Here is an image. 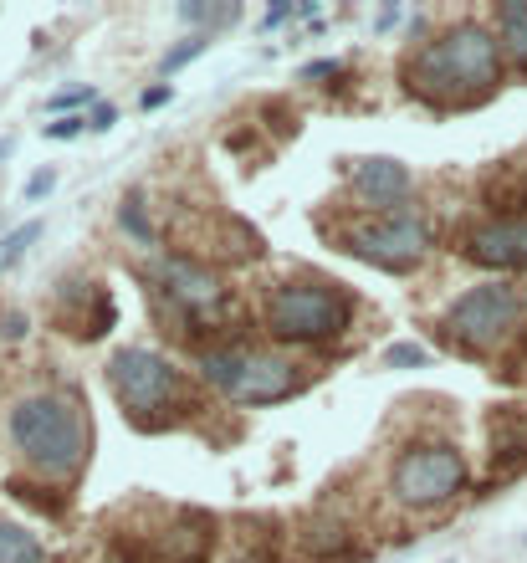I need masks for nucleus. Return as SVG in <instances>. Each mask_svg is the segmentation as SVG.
I'll list each match as a JSON object with an SVG mask.
<instances>
[{
    "label": "nucleus",
    "mask_w": 527,
    "mask_h": 563,
    "mask_svg": "<svg viewBox=\"0 0 527 563\" xmlns=\"http://www.w3.org/2000/svg\"><path fill=\"white\" fill-rule=\"evenodd\" d=\"M210 41H215V36H205V31H190V36H180V41H174V47L159 57V77L169 82V77L180 72V67H190L195 57H205V52H210Z\"/></svg>",
    "instance_id": "17"
},
{
    "label": "nucleus",
    "mask_w": 527,
    "mask_h": 563,
    "mask_svg": "<svg viewBox=\"0 0 527 563\" xmlns=\"http://www.w3.org/2000/svg\"><path fill=\"white\" fill-rule=\"evenodd\" d=\"M241 359H246V349H205L200 354V379L210 389H226V395H231V384L241 374Z\"/></svg>",
    "instance_id": "16"
},
{
    "label": "nucleus",
    "mask_w": 527,
    "mask_h": 563,
    "mask_svg": "<svg viewBox=\"0 0 527 563\" xmlns=\"http://www.w3.org/2000/svg\"><path fill=\"white\" fill-rule=\"evenodd\" d=\"M0 333H6L11 343H16V338H26V313H6V318H0Z\"/></svg>",
    "instance_id": "28"
},
{
    "label": "nucleus",
    "mask_w": 527,
    "mask_h": 563,
    "mask_svg": "<svg viewBox=\"0 0 527 563\" xmlns=\"http://www.w3.org/2000/svg\"><path fill=\"white\" fill-rule=\"evenodd\" d=\"M522 323V297L507 282H481L471 292H461L451 308L441 313V333L451 349L461 354H492L517 333Z\"/></svg>",
    "instance_id": "5"
},
{
    "label": "nucleus",
    "mask_w": 527,
    "mask_h": 563,
    "mask_svg": "<svg viewBox=\"0 0 527 563\" xmlns=\"http://www.w3.org/2000/svg\"><path fill=\"white\" fill-rule=\"evenodd\" d=\"M11 441L16 451L26 456V466L47 482H67V476L82 471L87 461V420H82V405L72 395H26L16 410H11Z\"/></svg>",
    "instance_id": "2"
},
{
    "label": "nucleus",
    "mask_w": 527,
    "mask_h": 563,
    "mask_svg": "<svg viewBox=\"0 0 527 563\" xmlns=\"http://www.w3.org/2000/svg\"><path fill=\"white\" fill-rule=\"evenodd\" d=\"M471 267L487 272H527V215L517 221H481L456 246Z\"/></svg>",
    "instance_id": "9"
},
{
    "label": "nucleus",
    "mask_w": 527,
    "mask_h": 563,
    "mask_svg": "<svg viewBox=\"0 0 527 563\" xmlns=\"http://www.w3.org/2000/svg\"><path fill=\"white\" fill-rule=\"evenodd\" d=\"M180 21L195 26V31H205V36H215V31H226V26L241 21V6H236V0H185Z\"/></svg>",
    "instance_id": "14"
},
{
    "label": "nucleus",
    "mask_w": 527,
    "mask_h": 563,
    "mask_svg": "<svg viewBox=\"0 0 527 563\" xmlns=\"http://www.w3.org/2000/svg\"><path fill=\"white\" fill-rule=\"evenodd\" d=\"M338 72H343V62H338V57H323V62H307L297 77H302V82H323V77H338Z\"/></svg>",
    "instance_id": "25"
},
{
    "label": "nucleus",
    "mask_w": 527,
    "mask_h": 563,
    "mask_svg": "<svg viewBox=\"0 0 527 563\" xmlns=\"http://www.w3.org/2000/svg\"><path fill=\"white\" fill-rule=\"evenodd\" d=\"M11 149H16V139H0V164L11 159Z\"/></svg>",
    "instance_id": "31"
},
{
    "label": "nucleus",
    "mask_w": 527,
    "mask_h": 563,
    "mask_svg": "<svg viewBox=\"0 0 527 563\" xmlns=\"http://www.w3.org/2000/svg\"><path fill=\"white\" fill-rule=\"evenodd\" d=\"M354 323V297L323 277H292L267 292V328L282 343H328Z\"/></svg>",
    "instance_id": "3"
},
{
    "label": "nucleus",
    "mask_w": 527,
    "mask_h": 563,
    "mask_svg": "<svg viewBox=\"0 0 527 563\" xmlns=\"http://www.w3.org/2000/svg\"><path fill=\"white\" fill-rule=\"evenodd\" d=\"M6 492H11L16 502L36 507V512H47V517H62V512H67V502H62L52 487H31V482H21V476H6Z\"/></svg>",
    "instance_id": "18"
},
{
    "label": "nucleus",
    "mask_w": 527,
    "mask_h": 563,
    "mask_svg": "<svg viewBox=\"0 0 527 563\" xmlns=\"http://www.w3.org/2000/svg\"><path fill=\"white\" fill-rule=\"evenodd\" d=\"M497 41L502 57H512L527 72V0H502L497 6Z\"/></svg>",
    "instance_id": "13"
},
{
    "label": "nucleus",
    "mask_w": 527,
    "mask_h": 563,
    "mask_svg": "<svg viewBox=\"0 0 527 563\" xmlns=\"http://www.w3.org/2000/svg\"><path fill=\"white\" fill-rule=\"evenodd\" d=\"M410 169L389 154H369V159H348V195L369 210H384L394 215L405 200H410Z\"/></svg>",
    "instance_id": "10"
},
{
    "label": "nucleus",
    "mask_w": 527,
    "mask_h": 563,
    "mask_svg": "<svg viewBox=\"0 0 527 563\" xmlns=\"http://www.w3.org/2000/svg\"><path fill=\"white\" fill-rule=\"evenodd\" d=\"M471 482V466L456 446L430 441V446H410L400 451V461L389 466V492L405 507H446L451 497H461Z\"/></svg>",
    "instance_id": "6"
},
{
    "label": "nucleus",
    "mask_w": 527,
    "mask_h": 563,
    "mask_svg": "<svg viewBox=\"0 0 527 563\" xmlns=\"http://www.w3.org/2000/svg\"><path fill=\"white\" fill-rule=\"evenodd\" d=\"M52 185H57V169H36V175L26 180V205L47 200V195H52Z\"/></svg>",
    "instance_id": "23"
},
{
    "label": "nucleus",
    "mask_w": 527,
    "mask_h": 563,
    "mask_svg": "<svg viewBox=\"0 0 527 563\" xmlns=\"http://www.w3.org/2000/svg\"><path fill=\"white\" fill-rule=\"evenodd\" d=\"M425 364H430V349H425V343H415V338L389 343L384 359H379V369H425Z\"/></svg>",
    "instance_id": "21"
},
{
    "label": "nucleus",
    "mask_w": 527,
    "mask_h": 563,
    "mask_svg": "<svg viewBox=\"0 0 527 563\" xmlns=\"http://www.w3.org/2000/svg\"><path fill=\"white\" fill-rule=\"evenodd\" d=\"M481 200H487L492 221H517L527 215V149L522 154H507L487 169V180H481Z\"/></svg>",
    "instance_id": "12"
},
{
    "label": "nucleus",
    "mask_w": 527,
    "mask_h": 563,
    "mask_svg": "<svg viewBox=\"0 0 527 563\" xmlns=\"http://www.w3.org/2000/svg\"><path fill=\"white\" fill-rule=\"evenodd\" d=\"M113 123H118V108H113V103H93V113H87V128H93V134H108Z\"/></svg>",
    "instance_id": "26"
},
{
    "label": "nucleus",
    "mask_w": 527,
    "mask_h": 563,
    "mask_svg": "<svg viewBox=\"0 0 527 563\" xmlns=\"http://www.w3.org/2000/svg\"><path fill=\"white\" fill-rule=\"evenodd\" d=\"M302 384H307V379L297 374L292 359H282V354H256V349H251V354L241 359L236 384H231V400H236V405H277V400H292Z\"/></svg>",
    "instance_id": "11"
},
{
    "label": "nucleus",
    "mask_w": 527,
    "mask_h": 563,
    "mask_svg": "<svg viewBox=\"0 0 527 563\" xmlns=\"http://www.w3.org/2000/svg\"><path fill=\"white\" fill-rule=\"evenodd\" d=\"M169 98H174V88H169V82H159V88H149V93H144L139 103H144V108H164Z\"/></svg>",
    "instance_id": "29"
},
{
    "label": "nucleus",
    "mask_w": 527,
    "mask_h": 563,
    "mask_svg": "<svg viewBox=\"0 0 527 563\" xmlns=\"http://www.w3.org/2000/svg\"><path fill=\"white\" fill-rule=\"evenodd\" d=\"M108 384H113V400L123 405V415L134 420L139 430H164L169 425V410L180 405L185 395V379L159 349H118L113 364H108Z\"/></svg>",
    "instance_id": "4"
},
{
    "label": "nucleus",
    "mask_w": 527,
    "mask_h": 563,
    "mask_svg": "<svg viewBox=\"0 0 527 563\" xmlns=\"http://www.w3.org/2000/svg\"><path fill=\"white\" fill-rule=\"evenodd\" d=\"M0 563H47V548H41L36 533H26L21 523L0 517Z\"/></svg>",
    "instance_id": "15"
},
{
    "label": "nucleus",
    "mask_w": 527,
    "mask_h": 563,
    "mask_svg": "<svg viewBox=\"0 0 527 563\" xmlns=\"http://www.w3.org/2000/svg\"><path fill=\"white\" fill-rule=\"evenodd\" d=\"M394 21H400V11H394V6H389V11H379V21H374V26H379V31H389Z\"/></svg>",
    "instance_id": "30"
},
{
    "label": "nucleus",
    "mask_w": 527,
    "mask_h": 563,
    "mask_svg": "<svg viewBox=\"0 0 527 563\" xmlns=\"http://www.w3.org/2000/svg\"><path fill=\"white\" fill-rule=\"evenodd\" d=\"M118 226L134 236L139 246H154V226H149V215H144V200H139V195H128V200L118 205Z\"/></svg>",
    "instance_id": "20"
},
{
    "label": "nucleus",
    "mask_w": 527,
    "mask_h": 563,
    "mask_svg": "<svg viewBox=\"0 0 527 563\" xmlns=\"http://www.w3.org/2000/svg\"><path fill=\"white\" fill-rule=\"evenodd\" d=\"M87 103H98V93H93V88H67V93H57L47 108H52V113H62V108H87Z\"/></svg>",
    "instance_id": "24"
},
{
    "label": "nucleus",
    "mask_w": 527,
    "mask_h": 563,
    "mask_svg": "<svg viewBox=\"0 0 527 563\" xmlns=\"http://www.w3.org/2000/svg\"><path fill=\"white\" fill-rule=\"evenodd\" d=\"M36 241H41V221H26V226H16V231L0 236V272L21 267V256H26Z\"/></svg>",
    "instance_id": "19"
},
{
    "label": "nucleus",
    "mask_w": 527,
    "mask_h": 563,
    "mask_svg": "<svg viewBox=\"0 0 527 563\" xmlns=\"http://www.w3.org/2000/svg\"><path fill=\"white\" fill-rule=\"evenodd\" d=\"M282 21H297V6H292V0H277V6L267 11V21H261V26L272 31V26H282Z\"/></svg>",
    "instance_id": "27"
},
{
    "label": "nucleus",
    "mask_w": 527,
    "mask_h": 563,
    "mask_svg": "<svg viewBox=\"0 0 527 563\" xmlns=\"http://www.w3.org/2000/svg\"><path fill=\"white\" fill-rule=\"evenodd\" d=\"M41 134L57 139V144H72V139L87 134V113H62V118H52V123H41Z\"/></svg>",
    "instance_id": "22"
},
{
    "label": "nucleus",
    "mask_w": 527,
    "mask_h": 563,
    "mask_svg": "<svg viewBox=\"0 0 527 563\" xmlns=\"http://www.w3.org/2000/svg\"><path fill=\"white\" fill-rule=\"evenodd\" d=\"M430 221L415 210H394L384 215V221H364V226H348L338 231V246L348 256H359V262L369 267H384V272H410L425 262V251H430Z\"/></svg>",
    "instance_id": "7"
},
{
    "label": "nucleus",
    "mask_w": 527,
    "mask_h": 563,
    "mask_svg": "<svg viewBox=\"0 0 527 563\" xmlns=\"http://www.w3.org/2000/svg\"><path fill=\"white\" fill-rule=\"evenodd\" d=\"M154 282H159V292L180 308L185 318H215L221 313V302H226V287H221V277H215L200 256H185V251H169V256H159L154 262Z\"/></svg>",
    "instance_id": "8"
},
{
    "label": "nucleus",
    "mask_w": 527,
    "mask_h": 563,
    "mask_svg": "<svg viewBox=\"0 0 527 563\" xmlns=\"http://www.w3.org/2000/svg\"><path fill=\"white\" fill-rule=\"evenodd\" d=\"M405 93L435 113L476 108L502 88V41L481 21H456L400 62Z\"/></svg>",
    "instance_id": "1"
}]
</instances>
